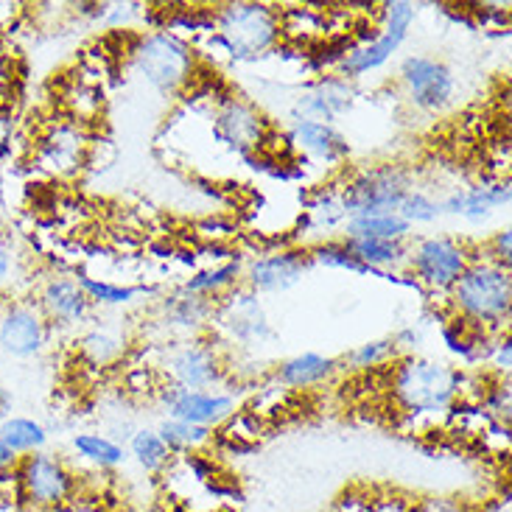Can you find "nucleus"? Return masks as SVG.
Returning <instances> with one entry per match:
<instances>
[{
	"label": "nucleus",
	"mask_w": 512,
	"mask_h": 512,
	"mask_svg": "<svg viewBox=\"0 0 512 512\" xmlns=\"http://www.w3.org/2000/svg\"><path fill=\"white\" fill-rule=\"evenodd\" d=\"M356 98H359L356 84L342 79L339 73H322L319 79L305 84L300 96L294 98L291 118L336 126L339 118H345L347 112L353 110Z\"/></svg>",
	"instance_id": "obj_14"
},
{
	"label": "nucleus",
	"mask_w": 512,
	"mask_h": 512,
	"mask_svg": "<svg viewBox=\"0 0 512 512\" xmlns=\"http://www.w3.org/2000/svg\"><path fill=\"white\" fill-rule=\"evenodd\" d=\"M6 143H9V121L0 115V149H3Z\"/></svg>",
	"instance_id": "obj_42"
},
{
	"label": "nucleus",
	"mask_w": 512,
	"mask_h": 512,
	"mask_svg": "<svg viewBox=\"0 0 512 512\" xmlns=\"http://www.w3.org/2000/svg\"><path fill=\"white\" fill-rule=\"evenodd\" d=\"M448 303L459 322L487 333H504L512 314L510 269L487 258L473 261L448 291Z\"/></svg>",
	"instance_id": "obj_2"
},
{
	"label": "nucleus",
	"mask_w": 512,
	"mask_h": 512,
	"mask_svg": "<svg viewBox=\"0 0 512 512\" xmlns=\"http://www.w3.org/2000/svg\"><path fill=\"white\" fill-rule=\"evenodd\" d=\"M129 457L138 462L143 471L160 473L171 462V451L160 440V434L154 429H135L129 437Z\"/></svg>",
	"instance_id": "obj_32"
},
{
	"label": "nucleus",
	"mask_w": 512,
	"mask_h": 512,
	"mask_svg": "<svg viewBox=\"0 0 512 512\" xmlns=\"http://www.w3.org/2000/svg\"><path fill=\"white\" fill-rule=\"evenodd\" d=\"M308 252V258L314 266H325V269H342V272H353V275H373L367 266H361L359 258L347 247V241H319Z\"/></svg>",
	"instance_id": "obj_33"
},
{
	"label": "nucleus",
	"mask_w": 512,
	"mask_h": 512,
	"mask_svg": "<svg viewBox=\"0 0 512 512\" xmlns=\"http://www.w3.org/2000/svg\"><path fill=\"white\" fill-rule=\"evenodd\" d=\"M345 241L361 266H367L375 277H387L389 272L406 269L409 241H384V238H345Z\"/></svg>",
	"instance_id": "obj_21"
},
{
	"label": "nucleus",
	"mask_w": 512,
	"mask_h": 512,
	"mask_svg": "<svg viewBox=\"0 0 512 512\" xmlns=\"http://www.w3.org/2000/svg\"><path fill=\"white\" fill-rule=\"evenodd\" d=\"M473 263L471 250L451 236H426L409 244V261L406 269L415 275L420 289L451 291L465 269Z\"/></svg>",
	"instance_id": "obj_7"
},
{
	"label": "nucleus",
	"mask_w": 512,
	"mask_h": 512,
	"mask_svg": "<svg viewBox=\"0 0 512 512\" xmlns=\"http://www.w3.org/2000/svg\"><path fill=\"white\" fill-rule=\"evenodd\" d=\"M375 20H378V37L373 42H367V45H350V51L336 68V73L347 82L356 84L364 76L381 70L392 56L401 51L403 42L409 37V28L415 26L417 6L409 3V0L381 3Z\"/></svg>",
	"instance_id": "obj_5"
},
{
	"label": "nucleus",
	"mask_w": 512,
	"mask_h": 512,
	"mask_svg": "<svg viewBox=\"0 0 512 512\" xmlns=\"http://www.w3.org/2000/svg\"><path fill=\"white\" fill-rule=\"evenodd\" d=\"M311 258L305 250H280L272 255H261L244 266V280L247 289L261 294H280V291L294 289L303 283L305 275L311 272Z\"/></svg>",
	"instance_id": "obj_15"
},
{
	"label": "nucleus",
	"mask_w": 512,
	"mask_h": 512,
	"mask_svg": "<svg viewBox=\"0 0 512 512\" xmlns=\"http://www.w3.org/2000/svg\"><path fill=\"white\" fill-rule=\"evenodd\" d=\"M487 367H493L499 378H507L510 375L512 364V342L510 333H499L493 342H490V350H487Z\"/></svg>",
	"instance_id": "obj_36"
},
{
	"label": "nucleus",
	"mask_w": 512,
	"mask_h": 512,
	"mask_svg": "<svg viewBox=\"0 0 512 512\" xmlns=\"http://www.w3.org/2000/svg\"><path fill=\"white\" fill-rule=\"evenodd\" d=\"M272 138V126L255 104L238 96H222L213 107V140L247 160L263 152Z\"/></svg>",
	"instance_id": "obj_9"
},
{
	"label": "nucleus",
	"mask_w": 512,
	"mask_h": 512,
	"mask_svg": "<svg viewBox=\"0 0 512 512\" xmlns=\"http://www.w3.org/2000/svg\"><path fill=\"white\" fill-rule=\"evenodd\" d=\"M70 448L76 451V457L82 459V462L93 465V468H101V471H115L129 457L124 445L107 437V434H101V431H79V434H73Z\"/></svg>",
	"instance_id": "obj_24"
},
{
	"label": "nucleus",
	"mask_w": 512,
	"mask_h": 512,
	"mask_svg": "<svg viewBox=\"0 0 512 512\" xmlns=\"http://www.w3.org/2000/svg\"><path fill=\"white\" fill-rule=\"evenodd\" d=\"M82 152V132L76 126H59V129H54L51 138L42 140L40 168L51 171V174H59V177H68L76 168H82Z\"/></svg>",
	"instance_id": "obj_22"
},
{
	"label": "nucleus",
	"mask_w": 512,
	"mask_h": 512,
	"mask_svg": "<svg viewBox=\"0 0 512 512\" xmlns=\"http://www.w3.org/2000/svg\"><path fill=\"white\" fill-rule=\"evenodd\" d=\"M79 353L93 367H110L115 361H121V356L126 353V342L110 328H96V331L84 333L79 342Z\"/></svg>",
	"instance_id": "obj_31"
},
{
	"label": "nucleus",
	"mask_w": 512,
	"mask_h": 512,
	"mask_svg": "<svg viewBox=\"0 0 512 512\" xmlns=\"http://www.w3.org/2000/svg\"><path fill=\"white\" fill-rule=\"evenodd\" d=\"M345 238H384V241H409L412 227L398 213L378 216H353L345 222Z\"/></svg>",
	"instance_id": "obj_28"
},
{
	"label": "nucleus",
	"mask_w": 512,
	"mask_h": 512,
	"mask_svg": "<svg viewBox=\"0 0 512 512\" xmlns=\"http://www.w3.org/2000/svg\"><path fill=\"white\" fill-rule=\"evenodd\" d=\"M0 440L12 448L17 457L40 454L48 443V429L34 417H3L0 420Z\"/></svg>",
	"instance_id": "obj_27"
},
{
	"label": "nucleus",
	"mask_w": 512,
	"mask_h": 512,
	"mask_svg": "<svg viewBox=\"0 0 512 512\" xmlns=\"http://www.w3.org/2000/svg\"><path fill=\"white\" fill-rule=\"evenodd\" d=\"M37 308L48 319V325H82L90 317L93 303L73 277H51L40 289Z\"/></svg>",
	"instance_id": "obj_19"
},
{
	"label": "nucleus",
	"mask_w": 512,
	"mask_h": 512,
	"mask_svg": "<svg viewBox=\"0 0 512 512\" xmlns=\"http://www.w3.org/2000/svg\"><path fill=\"white\" fill-rule=\"evenodd\" d=\"M286 143H289V152L300 154L308 163H317V166L336 168L350 157V143L333 124L291 118Z\"/></svg>",
	"instance_id": "obj_16"
},
{
	"label": "nucleus",
	"mask_w": 512,
	"mask_h": 512,
	"mask_svg": "<svg viewBox=\"0 0 512 512\" xmlns=\"http://www.w3.org/2000/svg\"><path fill=\"white\" fill-rule=\"evenodd\" d=\"M342 185V205L347 219L353 216H378V213H398L403 196L412 191V177L401 166H370L347 177Z\"/></svg>",
	"instance_id": "obj_6"
},
{
	"label": "nucleus",
	"mask_w": 512,
	"mask_h": 512,
	"mask_svg": "<svg viewBox=\"0 0 512 512\" xmlns=\"http://www.w3.org/2000/svg\"><path fill=\"white\" fill-rule=\"evenodd\" d=\"M163 373L168 378V387L213 389L224 381V359L216 342L185 339L166 350Z\"/></svg>",
	"instance_id": "obj_11"
},
{
	"label": "nucleus",
	"mask_w": 512,
	"mask_h": 512,
	"mask_svg": "<svg viewBox=\"0 0 512 512\" xmlns=\"http://www.w3.org/2000/svg\"><path fill=\"white\" fill-rule=\"evenodd\" d=\"M0 208H6V188H3V182H0Z\"/></svg>",
	"instance_id": "obj_44"
},
{
	"label": "nucleus",
	"mask_w": 512,
	"mask_h": 512,
	"mask_svg": "<svg viewBox=\"0 0 512 512\" xmlns=\"http://www.w3.org/2000/svg\"><path fill=\"white\" fill-rule=\"evenodd\" d=\"M12 250H9V244L0 238V286L9 280V272H12Z\"/></svg>",
	"instance_id": "obj_40"
},
{
	"label": "nucleus",
	"mask_w": 512,
	"mask_h": 512,
	"mask_svg": "<svg viewBox=\"0 0 512 512\" xmlns=\"http://www.w3.org/2000/svg\"><path fill=\"white\" fill-rule=\"evenodd\" d=\"M210 322H216L222 339L244 347V350H261L263 345H269L275 339V328L269 322L261 297L247 286L233 289L227 297L216 300Z\"/></svg>",
	"instance_id": "obj_8"
},
{
	"label": "nucleus",
	"mask_w": 512,
	"mask_h": 512,
	"mask_svg": "<svg viewBox=\"0 0 512 512\" xmlns=\"http://www.w3.org/2000/svg\"><path fill=\"white\" fill-rule=\"evenodd\" d=\"M403 98L420 112H440L457 93V79L443 59L426 54L406 56L398 68Z\"/></svg>",
	"instance_id": "obj_10"
},
{
	"label": "nucleus",
	"mask_w": 512,
	"mask_h": 512,
	"mask_svg": "<svg viewBox=\"0 0 512 512\" xmlns=\"http://www.w3.org/2000/svg\"><path fill=\"white\" fill-rule=\"evenodd\" d=\"M129 65L140 82L149 84L152 90L163 96H177L191 87L199 73V56L185 37L154 28L149 34H140L129 48Z\"/></svg>",
	"instance_id": "obj_4"
},
{
	"label": "nucleus",
	"mask_w": 512,
	"mask_h": 512,
	"mask_svg": "<svg viewBox=\"0 0 512 512\" xmlns=\"http://www.w3.org/2000/svg\"><path fill=\"white\" fill-rule=\"evenodd\" d=\"M510 180L476 182L471 188H457L440 199V213L448 216H462L465 222L482 224L487 222L496 210L510 208Z\"/></svg>",
	"instance_id": "obj_18"
},
{
	"label": "nucleus",
	"mask_w": 512,
	"mask_h": 512,
	"mask_svg": "<svg viewBox=\"0 0 512 512\" xmlns=\"http://www.w3.org/2000/svg\"><path fill=\"white\" fill-rule=\"evenodd\" d=\"M490 512H510V501H501V504H496Z\"/></svg>",
	"instance_id": "obj_43"
},
{
	"label": "nucleus",
	"mask_w": 512,
	"mask_h": 512,
	"mask_svg": "<svg viewBox=\"0 0 512 512\" xmlns=\"http://www.w3.org/2000/svg\"><path fill=\"white\" fill-rule=\"evenodd\" d=\"M73 280L82 286L87 300L98 305H129L138 297L154 294V289H149V286H115L110 280H98V277L87 275V272H76Z\"/></svg>",
	"instance_id": "obj_29"
},
{
	"label": "nucleus",
	"mask_w": 512,
	"mask_h": 512,
	"mask_svg": "<svg viewBox=\"0 0 512 512\" xmlns=\"http://www.w3.org/2000/svg\"><path fill=\"white\" fill-rule=\"evenodd\" d=\"M485 406L490 409V415L499 420H510V381H499L496 387L485 395Z\"/></svg>",
	"instance_id": "obj_38"
},
{
	"label": "nucleus",
	"mask_w": 512,
	"mask_h": 512,
	"mask_svg": "<svg viewBox=\"0 0 512 512\" xmlns=\"http://www.w3.org/2000/svg\"><path fill=\"white\" fill-rule=\"evenodd\" d=\"M392 398L409 415H445L457 406L465 373L431 356H403L392 370Z\"/></svg>",
	"instance_id": "obj_1"
},
{
	"label": "nucleus",
	"mask_w": 512,
	"mask_h": 512,
	"mask_svg": "<svg viewBox=\"0 0 512 512\" xmlns=\"http://www.w3.org/2000/svg\"><path fill=\"white\" fill-rule=\"evenodd\" d=\"M213 308H216V300L182 291V294L171 297L166 303V317H163V322H166L168 331L182 333L188 339H196V333L202 331L210 319H213Z\"/></svg>",
	"instance_id": "obj_23"
},
{
	"label": "nucleus",
	"mask_w": 512,
	"mask_h": 512,
	"mask_svg": "<svg viewBox=\"0 0 512 512\" xmlns=\"http://www.w3.org/2000/svg\"><path fill=\"white\" fill-rule=\"evenodd\" d=\"M305 213H308V224L314 230L328 233V230H336V227H345L347 213L345 205H342V185L328 182V185L317 188L305 202Z\"/></svg>",
	"instance_id": "obj_26"
},
{
	"label": "nucleus",
	"mask_w": 512,
	"mask_h": 512,
	"mask_svg": "<svg viewBox=\"0 0 512 512\" xmlns=\"http://www.w3.org/2000/svg\"><path fill=\"white\" fill-rule=\"evenodd\" d=\"M487 252H490V255H485L487 261L499 263V266H504V269H510V261H512L510 227H504V230H499V233H493L490 244H487Z\"/></svg>",
	"instance_id": "obj_37"
},
{
	"label": "nucleus",
	"mask_w": 512,
	"mask_h": 512,
	"mask_svg": "<svg viewBox=\"0 0 512 512\" xmlns=\"http://www.w3.org/2000/svg\"><path fill=\"white\" fill-rule=\"evenodd\" d=\"M342 370V361L325 353H300L291 356L275 370V381L289 389H311L331 381Z\"/></svg>",
	"instance_id": "obj_20"
},
{
	"label": "nucleus",
	"mask_w": 512,
	"mask_h": 512,
	"mask_svg": "<svg viewBox=\"0 0 512 512\" xmlns=\"http://www.w3.org/2000/svg\"><path fill=\"white\" fill-rule=\"evenodd\" d=\"M398 359H403L401 350L395 347L392 336H384V339H373V342H364L356 350H350L345 356V364H350L353 370H378V367Z\"/></svg>",
	"instance_id": "obj_34"
},
{
	"label": "nucleus",
	"mask_w": 512,
	"mask_h": 512,
	"mask_svg": "<svg viewBox=\"0 0 512 512\" xmlns=\"http://www.w3.org/2000/svg\"><path fill=\"white\" fill-rule=\"evenodd\" d=\"M17 462H20V457L14 454L9 445L0 440V476H3V473L14 471V468H17Z\"/></svg>",
	"instance_id": "obj_41"
},
{
	"label": "nucleus",
	"mask_w": 512,
	"mask_h": 512,
	"mask_svg": "<svg viewBox=\"0 0 512 512\" xmlns=\"http://www.w3.org/2000/svg\"><path fill=\"white\" fill-rule=\"evenodd\" d=\"M17 487L20 496L40 510H54L65 504L76 487L70 468L54 454H28L17 462Z\"/></svg>",
	"instance_id": "obj_12"
},
{
	"label": "nucleus",
	"mask_w": 512,
	"mask_h": 512,
	"mask_svg": "<svg viewBox=\"0 0 512 512\" xmlns=\"http://www.w3.org/2000/svg\"><path fill=\"white\" fill-rule=\"evenodd\" d=\"M48 345V319L37 305L14 303L0 317V347L14 359H34Z\"/></svg>",
	"instance_id": "obj_17"
},
{
	"label": "nucleus",
	"mask_w": 512,
	"mask_h": 512,
	"mask_svg": "<svg viewBox=\"0 0 512 512\" xmlns=\"http://www.w3.org/2000/svg\"><path fill=\"white\" fill-rule=\"evenodd\" d=\"M280 37H283L280 12L272 3L236 0L216 9V28L208 42H213L233 62H252L269 54Z\"/></svg>",
	"instance_id": "obj_3"
},
{
	"label": "nucleus",
	"mask_w": 512,
	"mask_h": 512,
	"mask_svg": "<svg viewBox=\"0 0 512 512\" xmlns=\"http://www.w3.org/2000/svg\"><path fill=\"white\" fill-rule=\"evenodd\" d=\"M392 342H395V347L401 350V356H417V350L423 347V342H426V333H423V328L420 325H406V328H401V331L392 336Z\"/></svg>",
	"instance_id": "obj_39"
},
{
	"label": "nucleus",
	"mask_w": 512,
	"mask_h": 512,
	"mask_svg": "<svg viewBox=\"0 0 512 512\" xmlns=\"http://www.w3.org/2000/svg\"><path fill=\"white\" fill-rule=\"evenodd\" d=\"M154 431L160 434V440L166 443L171 454H196L202 445H208L213 440V429L194 426V423H182V420H171V417H166Z\"/></svg>",
	"instance_id": "obj_30"
},
{
	"label": "nucleus",
	"mask_w": 512,
	"mask_h": 512,
	"mask_svg": "<svg viewBox=\"0 0 512 512\" xmlns=\"http://www.w3.org/2000/svg\"><path fill=\"white\" fill-rule=\"evenodd\" d=\"M157 395H160V406H163L166 417L205 426V429H219L238 415L236 398L230 392H219V389L163 387Z\"/></svg>",
	"instance_id": "obj_13"
},
{
	"label": "nucleus",
	"mask_w": 512,
	"mask_h": 512,
	"mask_svg": "<svg viewBox=\"0 0 512 512\" xmlns=\"http://www.w3.org/2000/svg\"><path fill=\"white\" fill-rule=\"evenodd\" d=\"M244 277V263L238 261H224L219 266H208V269H199L196 275L185 280L182 291L188 294H199V297H208V300H219L224 294L236 289Z\"/></svg>",
	"instance_id": "obj_25"
},
{
	"label": "nucleus",
	"mask_w": 512,
	"mask_h": 512,
	"mask_svg": "<svg viewBox=\"0 0 512 512\" xmlns=\"http://www.w3.org/2000/svg\"><path fill=\"white\" fill-rule=\"evenodd\" d=\"M398 216L412 227V224L437 222L443 213H440V202H437L434 196H429L426 191H420V188H412L409 194L403 196L401 208H398Z\"/></svg>",
	"instance_id": "obj_35"
}]
</instances>
